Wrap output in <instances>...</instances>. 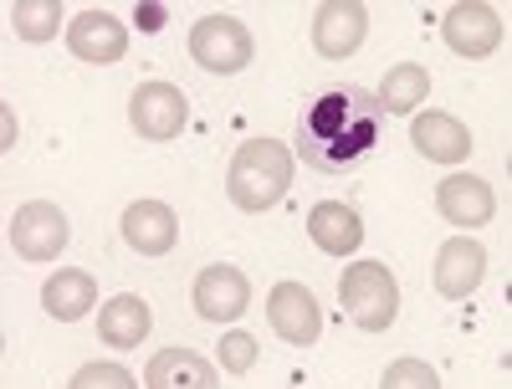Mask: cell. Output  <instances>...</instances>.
Masks as SVG:
<instances>
[{
    "label": "cell",
    "instance_id": "obj_1",
    "mask_svg": "<svg viewBox=\"0 0 512 389\" xmlns=\"http://www.w3.org/2000/svg\"><path fill=\"white\" fill-rule=\"evenodd\" d=\"M374 149H379V103L359 82H333L297 118L292 154L318 175H349Z\"/></svg>",
    "mask_w": 512,
    "mask_h": 389
},
{
    "label": "cell",
    "instance_id": "obj_2",
    "mask_svg": "<svg viewBox=\"0 0 512 389\" xmlns=\"http://www.w3.org/2000/svg\"><path fill=\"white\" fill-rule=\"evenodd\" d=\"M292 169H297L292 144H282V139H246L236 149V159H231V175H226L231 205L246 210V215H262V210L282 205V195L292 190Z\"/></svg>",
    "mask_w": 512,
    "mask_h": 389
},
{
    "label": "cell",
    "instance_id": "obj_3",
    "mask_svg": "<svg viewBox=\"0 0 512 389\" xmlns=\"http://www.w3.org/2000/svg\"><path fill=\"white\" fill-rule=\"evenodd\" d=\"M338 302L344 313L354 318V328L364 333H384L400 313V287H395V272L384 262H354L338 282Z\"/></svg>",
    "mask_w": 512,
    "mask_h": 389
},
{
    "label": "cell",
    "instance_id": "obj_4",
    "mask_svg": "<svg viewBox=\"0 0 512 389\" xmlns=\"http://www.w3.org/2000/svg\"><path fill=\"white\" fill-rule=\"evenodd\" d=\"M190 57H195V67L210 72V77H231V72L251 67L256 41H251V31H246L236 16H200V21L190 26Z\"/></svg>",
    "mask_w": 512,
    "mask_h": 389
},
{
    "label": "cell",
    "instance_id": "obj_5",
    "mask_svg": "<svg viewBox=\"0 0 512 389\" xmlns=\"http://www.w3.org/2000/svg\"><path fill=\"white\" fill-rule=\"evenodd\" d=\"M6 236H11V251L21 256V262H52V256L67 251L72 226H67L62 205H52V200H26V205H16Z\"/></svg>",
    "mask_w": 512,
    "mask_h": 389
},
{
    "label": "cell",
    "instance_id": "obj_6",
    "mask_svg": "<svg viewBox=\"0 0 512 389\" xmlns=\"http://www.w3.org/2000/svg\"><path fill=\"white\" fill-rule=\"evenodd\" d=\"M128 123H134V134L149 139V144H164V139H180L185 123H190V103L175 82H139L134 98H128Z\"/></svg>",
    "mask_w": 512,
    "mask_h": 389
},
{
    "label": "cell",
    "instance_id": "obj_7",
    "mask_svg": "<svg viewBox=\"0 0 512 389\" xmlns=\"http://www.w3.org/2000/svg\"><path fill=\"white\" fill-rule=\"evenodd\" d=\"M502 36H507L502 16L492 6H482V0H461V6H451L441 16V41H446L456 57H466V62L492 57L502 47Z\"/></svg>",
    "mask_w": 512,
    "mask_h": 389
},
{
    "label": "cell",
    "instance_id": "obj_8",
    "mask_svg": "<svg viewBox=\"0 0 512 389\" xmlns=\"http://www.w3.org/2000/svg\"><path fill=\"white\" fill-rule=\"evenodd\" d=\"M369 36V11L359 0H323L313 11V47L323 62H349Z\"/></svg>",
    "mask_w": 512,
    "mask_h": 389
},
{
    "label": "cell",
    "instance_id": "obj_9",
    "mask_svg": "<svg viewBox=\"0 0 512 389\" xmlns=\"http://www.w3.org/2000/svg\"><path fill=\"white\" fill-rule=\"evenodd\" d=\"M267 318H272V333L292 349H313L318 333H323V313H318V297L303 287V282H277L267 292Z\"/></svg>",
    "mask_w": 512,
    "mask_h": 389
},
{
    "label": "cell",
    "instance_id": "obj_10",
    "mask_svg": "<svg viewBox=\"0 0 512 389\" xmlns=\"http://www.w3.org/2000/svg\"><path fill=\"white\" fill-rule=\"evenodd\" d=\"M190 302H195V318H205V323H236L246 313V302H251V282L231 262H210L195 277Z\"/></svg>",
    "mask_w": 512,
    "mask_h": 389
},
{
    "label": "cell",
    "instance_id": "obj_11",
    "mask_svg": "<svg viewBox=\"0 0 512 389\" xmlns=\"http://www.w3.org/2000/svg\"><path fill=\"white\" fill-rule=\"evenodd\" d=\"M487 277V246L477 236H451L441 251H436V292L461 302L472 297Z\"/></svg>",
    "mask_w": 512,
    "mask_h": 389
},
{
    "label": "cell",
    "instance_id": "obj_12",
    "mask_svg": "<svg viewBox=\"0 0 512 389\" xmlns=\"http://www.w3.org/2000/svg\"><path fill=\"white\" fill-rule=\"evenodd\" d=\"M67 47L77 62H93V67H108V62H123L128 52V26L108 11H82L72 26H67Z\"/></svg>",
    "mask_w": 512,
    "mask_h": 389
},
{
    "label": "cell",
    "instance_id": "obj_13",
    "mask_svg": "<svg viewBox=\"0 0 512 389\" xmlns=\"http://www.w3.org/2000/svg\"><path fill=\"white\" fill-rule=\"evenodd\" d=\"M436 210L446 215L456 231H477V226H487L492 215H497V195L477 175H446L436 185Z\"/></svg>",
    "mask_w": 512,
    "mask_h": 389
},
{
    "label": "cell",
    "instance_id": "obj_14",
    "mask_svg": "<svg viewBox=\"0 0 512 389\" xmlns=\"http://www.w3.org/2000/svg\"><path fill=\"white\" fill-rule=\"evenodd\" d=\"M123 241L139 256H164L180 246V215L164 200H134L123 210Z\"/></svg>",
    "mask_w": 512,
    "mask_h": 389
},
{
    "label": "cell",
    "instance_id": "obj_15",
    "mask_svg": "<svg viewBox=\"0 0 512 389\" xmlns=\"http://www.w3.org/2000/svg\"><path fill=\"white\" fill-rule=\"evenodd\" d=\"M410 144L431 164H461L472 154V134H466V123L451 118V113H415L410 118Z\"/></svg>",
    "mask_w": 512,
    "mask_h": 389
},
{
    "label": "cell",
    "instance_id": "obj_16",
    "mask_svg": "<svg viewBox=\"0 0 512 389\" xmlns=\"http://www.w3.org/2000/svg\"><path fill=\"white\" fill-rule=\"evenodd\" d=\"M144 389H221L216 364L195 349H159L144 369Z\"/></svg>",
    "mask_w": 512,
    "mask_h": 389
},
{
    "label": "cell",
    "instance_id": "obj_17",
    "mask_svg": "<svg viewBox=\"0 0 512 389\" xmlns=\"http://www.w3.org/2000/svg\"><path fill=\"white\" fill-rule=\"evenodd\" d=\"M308 236H313V246L328 251V256H349V251H359V241H364V221H359V210L344 205V200H318V205L308 210Z\"/></svg>",
    "mask_w": 512,
    "mask_h": 389
},
{
    "label": "cell",
    "instance_id": "obj_18",
    "mask_svg": "<svg viewBox=\"0 0 512 389\" xmlns=\"http://www.w3.org/2000/svg\"><path fill=\"white\" fill-rule=\"evenodd\" d=\"M154 328V313H149V302L134 297V292H118L103 302V313H98V338L108 343V349H139V343L149 338Z\"/></svg>",
    "mask_w": 512,
    "mask_h": 389
},
{
    "label": "cell",
    "instance_id": "obj_19",
    "mask_svg": "<svg viewBox=\"0 0 512 389\" xmlns=\"http://www.w3.org/2000/svg\"><path fill=\"white\" fill-rule=\"evenodd\" d=\"M93 302H98V282H93V272H82V267L52 272L47 287H41V308H47L57 323L88 318V313H93Z\"/></svg>",
    "mask_w": 512,
    "mask_h": 389
},
{
    "label": "cell",
    "instance_id": "obj_20",
    "mask_svg": "<svg viewBox=\"0 0 512 389\" xmlns=\"http://www.w3.org/2000/svg\"><path fill=\"white\" fill-rule=\"evenodd\" d=\"M425 93H431V72H425L420 62H400V67L384 72L379 93H374V103H379V113L415 118V108L425 103Z\"/></svg>",
    "mask_w": 512,
    "mask_h": 389
},
{
    "label": "cell",
    "instance_id": "obj_21",
    "mask_svg": "<svg viewBox=\"0 0 512 389\" xmlns=\"http://www.w3.org/2000/svg\"><path fill=\"white\" fill-rule=\"evenodd\" d=\"M11 31L21 36V41H52L57 31H62V6L57 0H16L11 6Z\"/></svg>",
    "mask_w": 512,
    "mask_h": 389
},
{
    "label": "cell",
    "instance_id": "obj_22",
    "mask_svg": "<svg viewBox=\"0 0 512 389\" xmlns=\"http://www.w3.org/2000/svg\"><path fill=\"white\" fill-rule=\"evenodd\" d=\"M256 354H262V343H256L251 333H241V328H231V333L216 343V364H221L226 374H251V369H256Z\"/></svg>",
    "mask_w": 512,
    "mask_h": 389
},
{
    "label": "cell",
    "instance_id": "obj_23",
    "mask_svg": "<svg viewBox=\"0 0 512 389\" xmlns=\"http://www.w3.org/2000/svg\"><path fill=\"white\" fill-rule=\"evenodd\" d=\"M379 389H441V374L425 359H395L379 374Z\"/></svg>",
    "mask_w": 512,
    "mask_h": 389
},
{
    "label": "cell",
    "instance_id": "obj_24",
    "mask_svg": "<svg viewBox=\"0 0 512 389\" xmlns=\"http://www.w3.org/2000/svg\"><path fill=\"white\" fill-rule=\"evenodd\" d=\"M67 389H139V384H134V374H128L123 364L98 359V364H82V369L72 374V384H67Z\"/></svg>",
    "mask_w": 512,
    "mask_h": 389
},
{
    "label": "cell",
    "instance_id": "obj_25",
    "mask_svg": "<svg viewBox=\"0 0 512 389\" xmlns=\"http://www.w3.org/2000/svg\"><path fill=\"white\" fill-rule=\"evenodd\" d=\"M6 113H0V149H16V113H11V103H0Z\"/></svg>",
    "mask_w": 512,
    "mask_h": 389
}]
</instances>
